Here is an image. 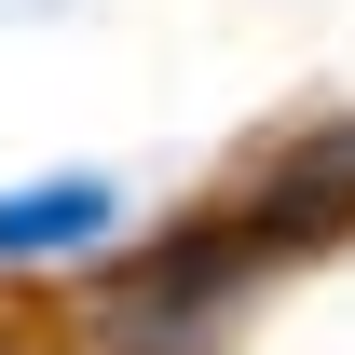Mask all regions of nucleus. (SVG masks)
<instances>
[{
    "instance_id": "f257e3e1",
    "label": "nucleus",
    "mask_w": 355,
    "mask_h": 355,
    "mask_svg": "<svg viewBox=\"0 0 355 355\" xmlns=\"http://www.w3.org/2000/svg\"><path fill=\"white\" fill-rule=\"evenodd\" d=\"M110 232H123V178H96V164H55V178L0 191V273H69Z\"/></svg>"
},
{
    "instance_id": "f03ea898",
    "label": "nucleus",
    "mask_w": 355,
    "mask_h": 355,
    "mask_svg": "<svg viewBox=\"0 0 355 355\" xmlns=\"http://www.w3.org/2000/svg\"><path fill=\"white\" fill-rule=\"evenodd\" d=\"M0 14H42V0H0Z\"/></svg>"
}]
</instances>
